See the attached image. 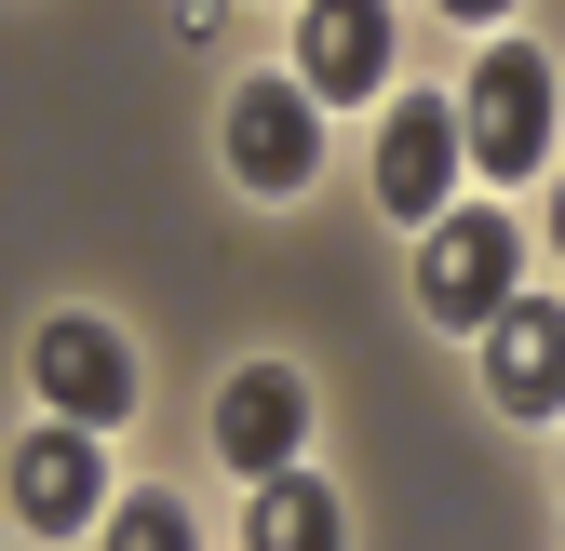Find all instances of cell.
<instances>
[{
  "mask_svg": "<svg viewBox=\"0 0 565 551\" xmlns=\"http://www.w3.org/2000/svg\"><path fill=\"white\" fill-rule=\"evenodd\" d=\"M297 67H310V95H377L391 82V14L377 0H310L297 14Z\"/></svg>",
  "mask_w": 565,
  "mask_h": 551,
  "instance_id": "cell-8",
  "label": "cell"
},
{
  "mask_svg": "<svg viewBox=\"0 0 565 551\" xmlns=\"http://www.w3.org/2000/svg\"><path fill=\"white\" fill-rule=\"evenodd\" d=\"M95 498H108V485H95V431H82V418H67V431H28V444H14V511H28L41 538L95 525Z\"/></svg>",
  "mask_w": 565,
  "mask_h": 551,
  "instance_id": "cell-9",
  "label": "cell"
},
{
  "mask_svg": "<svg viewBox=\"0 0 565 551\" xmlns=\"http://www.w3.org/2000/svg\"><path fill=\"white\" fill-rule=\"evenodd\" d=\"M297 431H310V390L282 377V364H243V377L216 390V457L256 471V485H269V471H297Z\"/></svg>",
  "mask_w": 565,
  "mask_h": 551,
  "instance_id": "cell-6",
  "label": "cell"
},
{
  "mask_svg": "<svg viewBox=\"0 0 565 551\" xmlns=\"http://www.w3.org/2000/svg\"><path fill=\"white\" fill-rule=\"evenodd\" d=\"M230 162H243V188H310V162H323V95L310 82H243L230 95Z\"/></svg>",
  "mask_w": 565,
  "mask_h": 551,
  "instance_id": "cell-3",
  "label": "cell"
},
{
  "mask_svg": "<svg viewBox=\"0 0 565 551\" xmlns=\"http://www.w3.org/2000/svg\"><path fill=\"white\" fill-rule=\"evenodd\" d=\"M41 390H54V418L121 431L135 418V350H121L108 323H41Z\"/></svg>",
  "mask_w": 565,
  "mask_h": 551,
  "instance_id": "cell-5",
  "label": "cell"
},
{
  "mask_svg": "<svg viewBox=\"0 0 565 551\" xmlns=\"http://www.w3.org/2000/svg\"><path fill=\"white\" fill-rule=\"evenodd\" d=\"M108 551H189V511L175 498H121L108 511Z\"/></svg>",
  "mask_w": 565,
  "mask_h": 551,
  "instance_id": "cell-11",
  "label": "cell"
},
{
  "mask_svg": "<svg viewBox=\"0 0 565 551\" xmlns=\"http://www.w3.org/2000/svg\"><path fill=\"white\" fill-rule=\"evenodd\" d=\"M458 162H471V134H458V108H445V95H404V108L377 121V202H391L404 229H417V216H445Z\"/></svg>",
  "mask_w": 565,
  "mask_h": 551,
  "instance_id": "cell-2",
  "label": "cell"
},
{
  "mask_svg": "<svg viewBox=\"0 0 565 551\" xmlns=\"http://www.w3.org/2000/svg\"><path fill=\"white\" fill-rule=\"evenodd\" d=\"M445 14H512V0H445Z\"/></svg>",
  "mask_w": 565,
  "mask_h": 551,
  "instance_id": "cell-12",
  "label": "cell"
},
{
  "mask_svg": "<svg viewBox=\"0 0 565 551\" xmlns=\"http://www.w3.org/2000/svg\"><path fill=\"white\" fill-rule=\"evenodd\" d=\"M552 256H565V188H552Z\"/></svg>",
  "mask_w": 565,
  "mask_h": 551,
  "instance_id": "cell-13",
  "label": "cell"
},
{
  "mask_svg": "<svg viewBox=\"0 0 565 551\" xmlns=\"http://www.w3.org/2000/svg\"><path fill=\"white\" fill-rule=\"evenodd\" d=\"M484 390H499L512 418H552V403H565V310L552 296H525V310L484 323Z\"/></svg>",
  "mask_w": 565,
  "mask_h": 551,
  "instance_id": "cell-7",
  "label": "cell"
},
{
  "mask_svg": "<svg viewBox=\"0 0 565 551\" xmlns=\"http://www.w3.org/2000/svg\"><path fill=\"white\" fill-rule=\"evenodd\" d=\"M243 538L256 551H350V525H337V498L310 485V471H269L256 511H243Z\"/></svg>",
  "mask_w": 565,
  "mask_h": 551,
  "instance_id": "cell-10",
  "label": "cell"
},
{
  "mask_svg": "<svg viewBox=\"0 0 565 551\" xmlns=\"http://www.w3.org/2000/svg\"><path fill=\"white\" fill-rule=\"evenodd\" d=\"M417 310L431 323H499L512 310V216H445L431 269H417Z\"/></svg>",
  "mask_w": 565,
  "mask_h": 551,
  "instance_id": "cell-4",
  "label": "cell"
},
{
  "mask_svg": "<svg viewBox=\"0 0 565 551\" xmlns=\"http://www.w3.org/2000/svg\"><path fill=\"white\" fill-rule=\"evenodd\" d=\"M458 134H471L484 175H539V149H552V82H539V54H471Z\"/></svg>",
  "mask_w": 565,
  "mask_h": 551,
  "instance_id": "cell-1",
  "label": "cell"
}]
</instances>
